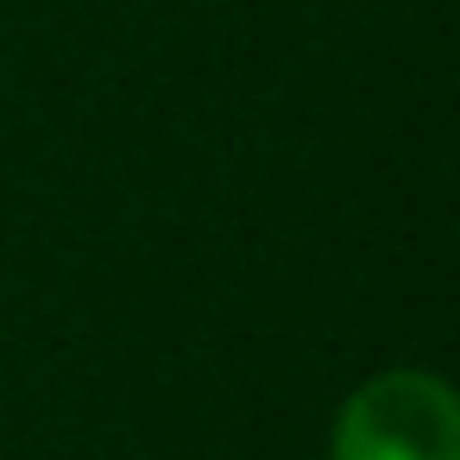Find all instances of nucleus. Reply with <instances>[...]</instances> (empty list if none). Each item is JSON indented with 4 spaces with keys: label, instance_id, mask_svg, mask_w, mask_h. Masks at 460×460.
<instances>
[{
    "label": "nucleus",
    "instance_id": "f257e3e1",
    "mask_svg": "<svg viewBox=\"0 0 460 460\" xmlns=\"http://www.w3.org/2000/svg\"><path fill=\"white\" fill-rule=\"evenodd\" d=\"M328 460H460V397L422 366H391L341 403Z\"/></svg>",
    "mask_w": 460,
    "mask_h": 460
}]
</instances>
